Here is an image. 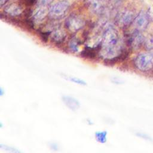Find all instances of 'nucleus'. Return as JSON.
<instances>
[{
	"mask_svg": "<svg viewBox=\"0 0 153 153\" xmlns=\"http://www.w3.org/2000/svg\"><path fill=\"white\" fill-rule=\"evenodd\" d=\"M90 10L95 14H100L104 10V3L103 0H85Z\"/></svg>",
	"mask_w": 153,
	"mask_h": 153,
	"instance_id": "6e6552de",
	"label": "nucleus"
},
{
	"mask_svg": "<svg viewBox=\"0 0 153 153\" xmlns=\"http://www.w3.org/2000/svg\"><path fill=\"white\" fill-rule=\"evenodd\" d=\"M1 148H2L3 149H5L6 151H10L11 152H19L20 151L19 150H17V149H15L14 148H12L11 146H8L7 145H0Z\"/></svg>",
	"mask_w": 153,
	"mask_h": 153,
	"instance_id": "a211bd4d",
	"label": "nucleus"
},
{
	"mask_svg": "<svg viewBox=\"0 0 153 153\" xmlns=\"http://www.w3.org/2000/svg\"><path fill=\"white\" fill-rule=\"evenodd\" d=\"M144 39L142 35L139 32V30L134 31L130 38V43L131 47L134 49H137L140 47L143 42H144Z\"/></svg>",
	"mask_w": 153,
	"mask_h": 153,
	"instance_id": "9d476101",
	"label": "nucleus"
},
{
	"mask_svg": "<svg viewBox=\"0 0 153 153\" xmlns=\"http://www.w3.org/2000/svg\"><path fill=\"white\" fill-rule=\"evenodd\" d=\"M135 67L139 71L146 72L153 67V52H145L138 54L134 60Z\"/></svg>",
	"mask_w": 153,
	"mask_h": 153,
	"instance_id": "f03ea898",
	"label": "nucleus"
},
{
	"mask_svg": "<svg viewBox=\"0 0 153 153\" xmlns=\"http://www.w3.org/2000/svg\"><path fill=\"white\" fill-rule=\"evenodd\" d=\"M101 48V42L99 45L96 46V47H85L84 50L81 52V54L82 57L86 58H94L96 56L97 53H98L99 50H100Z\"/></svg>",
	"mask_w": 153,
	"mask_h": 153,
	"instance_id": "ddd939ff",
	"label": "nucleus"
},
{
	"mask_svg": "<svg viewBox=\"0 0 153 153\" xmlns=\"http://www.w3.org/2000/svg\"><path fill=\"white\" fill-rule=\"evenodd\" d=\"M4 11L8 15L13 17H16L20 15L23 11V10L19 5L13 3L7 6L4 9Z\"/></svg>",
	"mask_w": 153,
	"mask_h": 153,
	"instance_id": "f8f14e48",
	"label": "nucleus"
},
{
	"mask_svg": "<svg viewBox=\"0 0 153 153\" xmlns=\"http://www.w3.org/2000/svg\"><path fill=\"white\" fill-rule=\"evenodd\" d=\"M53 1L54 0H39L38 5L47 7L50 4H51Z\"/></svg>",
	"mask_w": 153,
	"mask_h": 153,
	"instance_id": "6ab92c4d",
	"label": "nucleus"
},
{
	"mask_svg": "<svg viewBox=\"0 0 153 153\" xmlns=\"http://www.w3.org/2000/svg\"><path fill=\"white\" fill-rule=\"evenodd\" d=\"M134 19L133 13L129 11H121L117 16V22L122 26L129 25Z\"/></svg>",
	"mask_w": 153,
	"mask_h": 153,
	"instance_id": "39448f33",
	"label": "nucleus"
},
{
	"mask_svg": "<svg viewBox=\"0 0 153 153\" xmlns=\"http://www.w3.org/2000/svg\"><path fill=\"white\" fill-rule=\"evenodd\" d=\"M96 139L101 143H104L107 140V132L105 131H99L95 133Z\"/></svg>",
	"mask_w": 153,
	"mask_h": 153,
	"instance_id": "2eb2a0df",
	"label": "nucleus"
},
{
	"mask_svg": "<svg viewBox=\"0 0 153 153\" xmlns=\"http://www.w3.org/2000/svg\"><path fill=\"white\" fill-rule=\"evenodd\" d=\"M8 0H0V4H1V6H2Z\"/></svg>",
	"mask_w": 153,
	"mask_h": 153,
	"instance_id": "aec40b11",
	"label": "nucleus"
},
{
	"mask_svg": "<svg viewBox=\"0 0 153 153\" xmlns=\"http://www.w3.org/2000/svg\"><path fill=\"white\" fill-rule=\"evenodd\" d=\"M152 16H153V11H152Z\"/></svg>",
	"mask_w": 153,
	"mask_h": 153,
	"instance_id": "412c9836",
	"label": "nucleus"
},
{
	"mask_svg": "<svg viewBox=\"0 0 153 153\" xmlns=\"http://www.w3.org/2000/svg\"><path fill=\"white\" fill-rule=\"evenodd\" d=\"M62 99L65 105L70 109L75 111L79 108L80 105L79 102L74 97L69 96H64Z\"/></svg>",
	"mask_w": 153,
	"mask_h": 153,
	"instance_id": "9b49d317",
	"label": "nucleus"
},
{
	"mask_svg": "<svg viewBox=\"0 0 153 153\" xmlns=\"http://www.w3.org/2000/svg\"><path fill=\"white\" fill-rule=\"evenodd\" d=\"M48 14L47 7L38 5V6L35 9L32 14L33 20L36 23H39L42 22Z\"/></svg>",
	"mask_w": 153,
	"mask_h": 153,
	"instance_id": "0eeeda50",
	"label": "nucleus"
},
{
	"mask_svg": "<svg viewBox=\"0 0 153 153\" xmlns=\"http://www.w3.org/2000/svg\"><path fill=\"white\" fill-rule=\"evenodd\" d=\"M120 35L112 25L108 26L103 33L100 53L106 59H115L121 51Z\"/></svg>",
	"mask_w": 153,
	"mask_h": 153,
	"instance_id": "f257e3e1",
	"label": "nucleus"
},
{
	"mask_svg": "<svg viewBox=\"0 0 153 153\" xmlns=\"http://www.w3.org/2000/svg\"><path fill=\"white\" fill-rule=\"evenodd\" d=\"M145 48L147 50L153 49V34L149 35L144 41Z\"/></svg>",
	"mask_w": 153,
	"mask_h": 153,
	"instance_id": "dca6fc26",
	"label": "nucleus"
},
{
	"mask_svg": "<svg viewBox=\"0 0 153 153\" xmlns=\"http://www.w3.org/2000/svg\"><path fill=\"white\" fill-rule=\"evenodd\" d=\"M81 44V42L74 38L72 39H71V41H69V48L74 52H78L79 51V45Z\"/></svg>",
	"mask_w": 153,
	"mask_h": 153,
	"instance_id": "4468645a",
	"label": "nucleus"
},
{
	"mask_svg": "<svg viewBox=\"0 0 153 153\" xmlns=\"http://www.w3.org/2000/svg\"><path fill=\"white\" fill-rule=\"evenodd\" d=\"M51 39L53 42L57 44H60L62 43L66 37V33L63 29L59 27H57L54 28L51 32Z\"/></svg>",
	"mask_w": 153,
	"mask_h": 153,
	"instance_id": "1a4fd4ad",
	"label": "nucleus"
},
{
	"mask_svg": "<svg viewBox=\"0 0 153 153\" xmlns=\"http://www.w3.org/2000/svg\"><path fill=\"white\" fill-rule=\"evenodd\" d=\"M133 22L137 30H144L148 24V16L144 11H140L135 17Z\"/></svg>",
	"mask_w": 153,
	"mask_h": 153,
	"instance_id": "423d86ee",
	"label": "nucleus"
},
{
	"mask_svg": "<svg viewBox=\"0 0 153 153\" xmlns=\"http://www.w3.org/2000/svg\"><path fill=\"white\" fill-rule=\"evenodd\" d=\"M70 7L69 2L66 0L60 1L53 4L49 10V15L54 19L63 17L68 11Z\"/></svg>",
	"mask_w": 153,
	"mask_h": 153,
	"instance_id": "7ed1b4c3",
	"label": "nucleus"
},
{
	"mask_svg": "<svg viewBox=\"0 0 153 153\" xmlns=\"http://www.w3.org/2000/svg\"><path fill=\"white\" fill-rule=\"evenodd\" d=\"M85 25L84 19L79 16L72 14L69 16L65 22L66 27L71 32H75L80 30Z\"/></svg>",
	"mask_w": 153,
	"mask_h": 153,
	"instance_id": "20e7f679",
	"label": "nucleus"
},
{
	"mask_svg": "<svg viewBox=\"0 0 153 153\" xmlns=\"http://www.w3.org/2000/svg\"><path fill=\"white\" fill-rule=\"evenodd\" d=\"M66 76V79H68L71 82H73L75 84H78L79 85H85L86 84V82L84 80L81 79L79 78L74 77V76Z\"/></svg>",
	"mask_w": 153,
	"mask_h": 153,
	"instance_id": "f3484780",
	"label": "nucleus"
}]
</instances>
